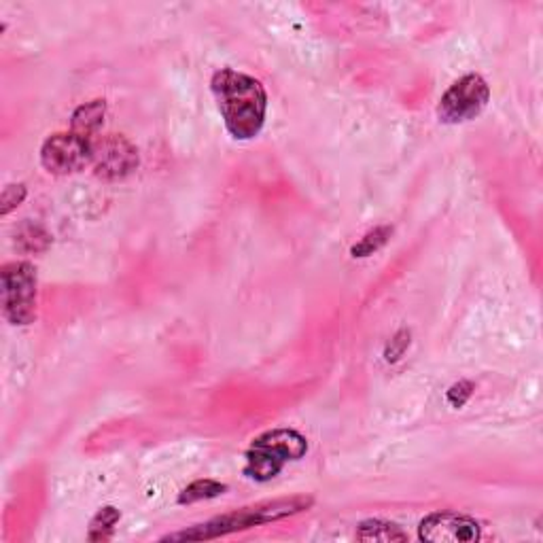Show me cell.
<instances>
[{
    "instance_id": "1",
    "label": "cell",
    "mask_w": 543,
    "mask_h": 543,
    "mask_svg": "<svg viewBox=\"0 0 543 543\" xmlns=\"http://www.w3.org/2000/svg\"><path fill=\"white\" fill-rule=\"evenodd\" d=\"M211 89L231 138L259 136L267 115V94L261 81L240 70L221 69L212 75Z\"/></svg>"
},
{
    "instance_id": "2",
    "label": "cell",
    "mask_w": 543,
    "mask_h": 543,
    "mask_svg": "<svg viewBox=\"0 0 543 543\" xmlns=\"http://www.w3.org/2000/svg\"><path fill=\"white\" fill-rule=\"evenodd\" d=\"M314 505L313 497L300 495L289 499H274V501H264L251 508H242L234 511V514H225L212 520L198 524L189 530H181V533H173L162 537V541H204V539H217V537H225L231 533H240V530L261 527V524L285 520V518L297 516L302 511H308Z\"/></svg>"
},
{
    "instance_id": "3",
    "label": "cell",
    "mask_w": 543,
    "mask_h": 543,
    "mask_svg": "<svg viewBox=\"0 0 543 543\" xmlns=\"http://www.w3.org/2000/svg\"><path fill=\"white\" fill-rule=\"evenodd\" d=\"M308 439L295 429H272L255 437L247 450L244 475L255 482H270L289 465L306 456Z\"/></svg>"
},
{
    "instance_id": "4",
    "label": "cell",
    "mask_w": 543,
    "mask_h": 543,
    "mask_svg": "<svg viewBox=\"0 0 543 543\" xmlns=\"http://www.w3.org/2000/svg\"><path fill=\"white\" fill-rule=\"evenodd\" d=\"M3 280V314L11 325H30L36 319L39 280L28 261H11L0 270Z\"/></svg>"
},
{
    "instance_id": "5",
    "label": "cell",
    "mask_w": 543,
    "mask_h": 543,
    "mask_svg": "<svg viewBox=\"0 0 543 543\" xmlns=\"http://www.w3.org/2000/svg\"><path fill=\"white\" fill-rule=\"evenodd\" d=\"M491 100V88L484 77L465 75L450 85L437 105V115L442 124H465L478 117Z\"/></svg>"
},
{
    "instance_id": "6",
    "label": "cell",
    "mask_w": 543,
    "mask_h": 543,
    "mask_svg": "<svg viewBox=\"0 0 543 543\" xmlns=\"http://www.w3.org/2000/svg\"><path fill=\"white\" fill-rule=\"evenodd\" d=\"M138 149L121 134H107L91 140L94 174L102 181H124L138 168Z\"/></svg>"
},
{
    "instance_id": "7",
    "label": "cell",
    "mask_w": 543,
    "mask_h": 543,
    "mask_svg": "<svg viewBox=\"0 0 543 543\" xmlns=\"http://www.w3.org/2000/svg\"><path fill=\"white\" fill-rule=\"evenodd\" d=\"M91 140L75 132L51 134L41 146V164L47 173L66 176L91 164Z\"/></svg>"
},
{
    "instance_id": "8",
    "label": "cell",
    "mask_w": 543,
    "mask_h": 543,
    "mask_svg": "<svg viewBox=\"0 0 543 543\" xmlns=\"http://www.w3.org/2000/svg\"><path fill=\"white\" fill-rule=\"evenodd\" d=\"M418 537L431 543H472L482 537L480 522L459 511H433L418 524Z\"/></svg>"
},
{
    "instance_id": "9",
    "label": "cell",
    "mask_w": 543,
    "mask_h": 543,
    "mask_svg": "<svg viewBox=\"0 0 543 543\" xmlns=\"http://www.w3.org/2000/svg\"><path fill=\"white\" fill-rule=\"evenodd\" d=\"M107 115L105 100H89L85 105L77 107L70 117V132L81 134L85 138H94V134L102 127Z\"/></svg>"
},
{
    "instance_id": "10",
    "label": "cell",
    "mask_w": 543,
    "mask_h": 543,
    "mask_svg": "<svg viewBox=\"0 0 543 543\" xmlns=\"http://www.w3.org/2000/svg\"><path fill=\"white\" fill-rule=\"evenodd\" d=\"M359 541H407V533L399 529V524L387 520H365L357 529Z\"/></svg>"
},
{
    "instance_id": "11",
    "label": "cell",
    "mask_w": 543,
    "mask_h": 543,
    "mask_svg": "<svg viewBox=\"0 0 543 543\" xmlns=\"http://www.w3.org/2000/svg\"><path fill=\"white\" fill-rule=\"evenodd\" d=\"M225 491H228V484H221V482H217V480H209V478L195 480L189 486L183 488L176 501H179V505L209 501V499H217V497L225 495Z\"/></svg>"
},
{
    "instance_id": "12",
    "label": "cell",
    "mask_w": 543,
    "mask_h": 543,
    "mask_svg": "<svg viewBox=\"0 0 543 543\" xmlns=\"http://www.w3.org/2000/svg\"><path fill=\"white\" fill-rule=\"evenodd\" d=\"M390 236H393V225H378V228L370 229L357 244H352L351 255L355 259L370 257V255L380 251L384 244L390 240Z\"/></svg>"
},
{
    "instance_id": "13",
    "label": "cell",
    "mask_w": 543,
    "mask_h": 543,
    "mask_svg": "<svg viewBox=\"0 0 543 543\" xmlns=\"http://www.w3.org/2000/svg\"><path fill=\"white\" fill-rule=\"evenodd\" d=\"M119 520H121L119 510L113 508V505H107V508L98 510V514L91 518V522H89L88 539L89 541L111 539L113 530H115V527H117Z\"/></svg>"
},
{
    "instance_id": "14",
    "label": "cell",
    "mask_w": 543,
    "mask_h": 543,
    "mask_svg": "<svg viewBox=\"0 0 543 543\" xmlns=\"http://www.w3.org/2000/svg\"><path fill=\"white\" fill-rule=\"evenodd\" d=\"M15 244L23 253H42L47 251V247L51 244V236H49L47 229L41 228V225L26 223L17 229Z\"/></svg>"
},
{
    "instance_id": "15",
    "label": "cell",
    "mask_w": 543,
    "mask_h": 543,
    "mask_svg": "<svg viewBox=\"0 0 543 543\" xmlns=\"http://www.w3.org/2000/svg\"><path fill=\"white\" fill-rule=\"evenodd\" d=\"M26 195L28 189L23 183H11V185L5 187L3 193H0V215L7 217L9 212H14L26 200Z\"/></svg>"
},
{
    "instance_id": "16",
    "label": "cell",
    "mask_w": 543,
    "mask_h": 543,
    "mask_svg": "<svg viewBox=\"0 0 543 543\" xmlns=\"http://www.w3.org/2000/svg\"><path fill=\"white\" fill-rule=\"evenodd\" d=\"M407 349H410V332H407V329H401V332H398L393 338H390L387 349H384V359H387L389 363L399 361Z\"/></svg>"
},
{
    "instance_id": "17",
    "label": "cell",
    "mask_w": 543,
    "mask_h": 543,
    "mask_svg": "<svg viewBox=\"0 0 543 543\" xmlns=\"http://www.w3.org/2000/svg\"><path fill=\"white\" fill-rule=\"evenodd\" d=\"M472 395H473V384L469 380H461L450 387V390L446 393V399L453 407H463Z\"/></svg>"
}]
</instances>
